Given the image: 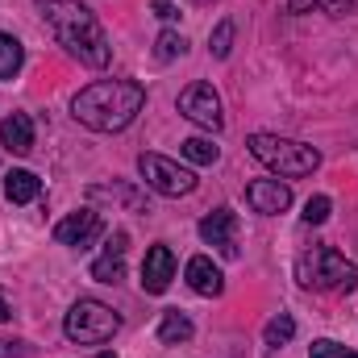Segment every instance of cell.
Returning <instances> with one entry per match:
<instances>
[{
	"mask_svg": "<svg viewBox=\"0 0 358 358\" xmlns=\"http://www.w3.org/2000/svg\"><path fill=\"white\" fill-rule=\"evenodd\" d=\"M29 355H34L29 342H21V338H0V358H29Z\"/></svg>",
	"mask_w": 358,
	"mask_h": 358,
	"instance_id": "d4e9b609",
	"label": "cell"
},
{
	"mask_svg": "<svg viewBox=\"0 0 358 358\" xmlns=\"http://www.w3.org/2000/svg\"><path fill=\"white\" fill-rule=\"evenodd\" d=\"M38 13L71 59H80L84 67H104L108 63L113 46H108V38H104V29H100V21H96V13L88 4H80V0H38Z\"/></svg>",
	"mask_w": 358,
	"mask_h": 358,
	"instance_id": "6da1fadb",
	"label": "cell"
},
{
	"mask_svg": "<svg viewBox=\"0 0 358 358\" xmlns=\"http://www.w3.org/2000/svg\"><path fill=\"white\" fill-rule=\"evenodd\" d=\"M329 208H334L329 196H313V200L304 204V221H308V225H325V221H329Z\"/></svg>",
	"mask_w": 358,
	"mask_h": 358,
	"instance_id": "603a6c76",
	"label": "cell"
},
{
	"mask_svg": "<svg viewBox=\"0 0 358 358\" xmlns=\"http://www.w3.org/2000/svg\"><path fill=\"white\" fill-rule=\"evenodd\" d=\"M246 146H250V155H255L263 167H271L275 176H283V179H304L321 167V150H313V146H304V142H292V138L250 134Z\"/></svg>",
	"mask_w": 358,
	"mask_h": 358,
	"instance_id": "3957f363",
	"label": "cell"
},
{
	"mask_svg": "<svg viewBox=\"0 0 358 358\" xmlns=\"http://www.w3.org/2000/svg\"><path fill=\"white\" fill-rule=\"evenodd\" d=\"M287 8L292 13H329V17H346L350 8H355V0H287Z\"/></svg>",
	"mask_w": 358,
	"mask_h": 358,
	"instance_id": "d6986e66",
	"label": "cell"
},
{
	"mask_svg": "<svg viewBox=\"0 0 358 358\" xmlns=\"http://www.w3.org/2000/svg\"><path fill=\"white\" fill-rule=\"evenodd\" d=\"M0 146L8 155H29L34 150V121L25 113H8L0 121Z\"/></svg>",
	"mask_w": 358,
	"mask_h": 358,
	"instance_id": "4fadbf2b",
	"label": "cell"
},
{
	"mask_svg": "<svg viewBox=\"0 0 358 358\" xmlns=\"http://www.w3.org/2000/svg\"><path fill=\"white\" fill-rule=\"evenodd\" d=\"M187 338H192V321H187L179 308L163 313V321H159V342H163V346H179V342H187Z\"/></svg>",
	"mask_w": 358,
	"mask_h": 358,
	"instance_id": "2e32d148",
	"label": "cell"
},
{
	"mask_svg": "<svg viewBox=\"0 0 358 358\" xmlns=\"http://www.w3.org/2000/svg\"><path fill=\"white\" fill-rule=\"evenodd\" d=\"M183 275H187V287L200 292V296H221L225 292V275L213 267V259H204V255H196Z\"/></svg>",
	"mask_w": 358,
	"mask_h": 358,
	"instance_id": "5bb4252c",
	"label": "cell"
},
{
	"mask_svg": "<svg viewBox=\"0 0 358 358\" xmlns=\"http://www.w3.org/2000/svg\"><path fill=\"white\" fill-rule=\"evenodd\" d=\"M159 50V59H176V55H183L187 50V42H183V34H176V29H167V34H159V42H155Z\"/></svg>",
	"mask_w": 358,
	"mask_h": 358,
	"instance_id": "7402d4cb",
	"label": "cell"
},
{
	"mask_svg": "<svg viewBox=\"0 0 358 358\" xmlns=\"http://www.w3.org/2000/svg\"><path fill=\"white\" fill-rule=\"evenodd\" d=\"M246 204L255 213H263V217H279V213L292 208V187L279 183V179H255L246 187Z\"/></svg>",
	"mask_w": 358,
	"mask_h": 358,
	"instance_id": "30bf717a",
	"label": "cell"
},
{
	"mask_svg": "<svg viewBox=\"0 0 358 358\" xmlns=\"http://www.w3.org/2000/svg\"><path fill=\"white\" fill-rule=\"evenodd\" d=\"M117 329H121V317L108 304H100V300H76L71 313H67V321H63V334L71 342H80V346L108 342Z\"/></svg>",
	"mask_w": 358,
	"mask_h": 358,
	"instance_id": "5b68a950",
	"label": "cell"
},
{
	"mask_svg": "<svg viewBox=\"0 0 358 358\" xmlns=\"http://www.w3.org/2000/svg\"><path fill=\"white\" fill-rule=\"evenodd\" d=\"M200 238H204L208 246H217L225 259H238V255H242V250H238V213H234V208L208 213V217L200 221Z\"/></svg>",
	"mask_w": 358,
	"mask_h": 358,
	"instance_id": "9c48e42d",
	"label": "cell"
},
{
	"mask_svg": "<svg viewBox=\"0 0 358 358\" xmlns=\"http://www.w3.org/2000/svg\"><path fill=\"white\" fill-rule=\"evenodd\" d=\"M100 234H104V221H100L96 208H80V213H71V217H63L55 225V242L71 246V250H88Z\"/></svg>",
	"mask_w": 358,
	"mask_h": 358,
	"instance_id": "ba28073f",
	"label": "cell"
},
{
	"mask_svg": "<svg viewBox=\"0 0 358 358\" xmlns=\"http://www.w3.org/2000/svg\"><path fill=\"white\" fill-rule=\"evenodd\" d=\"M155 17H163V21H176L179 13H176V4H171V0H155Z\"/></svg>",
	"mask_w": 358,
	"mask_h": 358,
	"instance_id": "484cf974",
	"label": "cell"
},
{
	"mask_svg": "<svg viewBox=\"0 0 358 358\" xmlns=\"http://www.w3.org/2000/svg\"><path fill=\"white\" fill-rule=\"evenodd\" d=\"M308 358H358V355L346 350V346H338V342H329V338H321V342L308 346Z\"/></svg>",
	"mask_w": 358,
	"mask_h": 358,
	"instance_id": "cb8c5ba5",
	"label": "cell"
},
{
	"mask_svg": "<svg viewBox=\"0 0 358 358\" xmlns=\"http://www.w3.org/2000/svg\"><path fill=\"white\" fill-rule=\"evenodd\" d=\"M179 113L187 121H196L200 129H221L225 113H221V96L213 92V84H192L179 92Z\"/></svg>",
	"mask_w": 358,
	"mask_h": 358,
	"instance_id": "52a82bcc",
	"label": "cell"
},
{
	"mask_svg": "<svg viewBox=\"0 0 358 358\" xmlns=\"http://www.w3.org/2000/svg\"><path fill=\"white\" fill-rule=\"evenodd\" d=\"M21 63H25L21 42H17L13 34H0V80H13V76L21 71Z\"/></svg>",
	"mask_w": 358,
	"mask_h": 358,
	"instance_id": "e0dca14e",
	"label": "cell"
},
{
	"mask_svg": "<svg viewBox=\"0 0 358 358\" xmlns=\"http://www.w3.org/2000/svg\"><path fill=\"white\" fill-rule=\"evenodd\" d=\"M296 279L313 292H350L358 283V267L346 255H338L334 246H313V250L300 255Z\"/></svg>",
	"mask_w": 358,
	"mask_h": 358,
	"instance_id": "277c9868",
	"label": "cell"
},
{
	"mask_svg": "<svg viewBox=\"0 0 358 358\" xmlns=\"http://www.w3.org/2000/svg\"><path fill=\"white\" fill-rule=\"evenodd\" d=\"M125 250H129V238H125V229H117V234L108 238L104 255L92 263V279H100V283H117V279L125 275Z\"/></svg>",
	"mask_w": 358,
	"mask_h": 358,
	"instance_id": "7c38bea8",
	"label": "cell"
},
{
	"mask_svg": "<svg viewBox=\"0 0 358 358\" xmlns=\"http://www.w3.org/2000/svg\"><path fill=\"white\" fill-rule=\"evenodd\" d=\"M138 171L146 179V187H155L159 196H187V192H196V171L179 167L176 159H167V155H142Z\"/></svg>",
	"mask_w": 358,
	"mask_h": 358,
	"instance_id": "8992f818",
	"label": "cell"
},
{
	"mask_svg": "<svg viewBox=\"0 0 358 358\" xmlns=\"http://www.w3.org/2000/svg\"><path fill=\"white\" fill-rule=\"evenodd\" d=\"M0 321H13V304H8V296H4V287H0Z\"/></svg>",
	"mask_w": 358,
	"mask_h": 358,
	"instance_id": "4316f807",
	"label": "cell"
},
{
	"mask_svg": "<svg viewBox=\"0 0 358 358\" xmlns=\"http://www.w3.org/2000/svg\"><path fill=\"white\" fill-rule=\"evenodd\" d=\"M292 334H296V321H292L287 313H279V317H271L267 321L263 342H267V346H283V342H292Z\"/></svg>",
	"mask_w": 358,
	"mask_h": 358,
	"instance_id": "ffe728a7",
	"label": "cell"
},
{
	"mask_svg": "<svg viewBox=\"0 0 358 358\" xmlns=\"http://www.w3.org/2000/svg\"><path fill=\"white\" fill-rule=\"evenodd\" d=\"M171 279H176V255H171V246H150L146 259H142V287L150 296H163L171 287Z\"/></svg>",
	"mask_w": 358,
	"mask_h": 358,
	"instance_id": "8fae6325",
	"label": "cell"
},
{
	"mask_svg": "<svg viewBox=\"0 0 358 358\" xmlns=\"http://www.w3.org/2000/svg\"><path fill=\"white\" fill-rule=\"evenodd\" d=\"M179 150H183V159L187 163H196V167H208V163H217V146H213V138H187V142H179Z\"/></svg>",
	"mask_w": 358,
	"mask_h": 358,
	"instance_id": "ac0fdd59",
	"label": "cell"
},
{
	"mask_svg": "<svg viewBox=\"0 0 358 358\" xmlns=\"http://www.w3.org/2000/svg\"><path fill=\"white\" fill-rule=\"evenodd\" d=\"M208 50H213V59H229V50H234V21H221L208 34Z\"/></svg>",
	"mask_w": 358,
	"mask_h": 358,
	"instance_id": "44dd1931",
	"label": "cell"
},
{
	"mask_svg": "<svg viewBox=\"0 0 358 358\" xmlns=\"http://www.w3.org/2000/svg\"><path fill=\"white\" fill-rule=\"evenodd\" d=\"M92 358H117V355L113 350H100V355H92Z\"/></svg>",
	"mask_w": 358,
	"mask_h": 358,
	"instance_id": "83f0119b",
	"label": "cell"
},
{
	"mask_svg": "<svg viewBox=\"0 0 358 358\" xmlns=\"http://www.w3.org/2000/svg\"><path fill=\"white\" fill-rule=\"evenodd\" d=\"M146 104V88L134 80H96L71 100V117L96 134H117L125 129Z\"/></svg>",
	"mask_w": 358,
	"mask_h": 358,
	"instance_id": "7a4b0ae2",
	"label": "cell"
},
{
	"mask_svg": "<svg viewBox=\"0 0 358 358\" xmlns=\"http://www.w3.org/2000/svg\"><path fill=\"white\" fill-rule=\"evenodd\" d=\"M4 196L13 204H29V200L42 196V179L34 176V171H8L4 176Z\"/></svg>",
	"mask_w": 358,
	"mask_h": 358,
	"instance_id": "9a60e30c",
	"label": "cell"
}]
</instances>
